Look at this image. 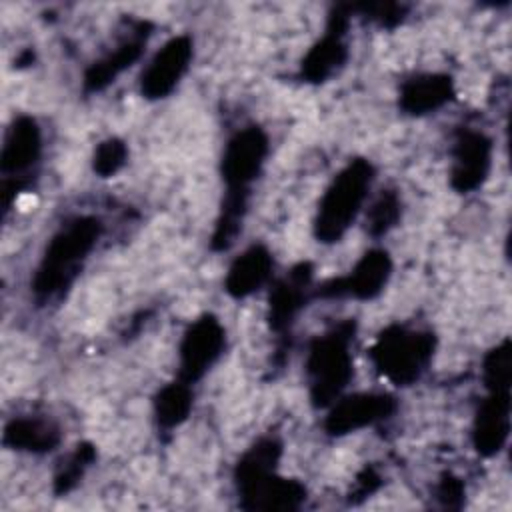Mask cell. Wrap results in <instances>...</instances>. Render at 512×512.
<instances>
[{"label":"cell","instance_id":"1","mask_svg":"<svg viewBox=\"0 0 512 512\" xmlns=\"http://www.w3.org/2000/svg\"><path fill=\"white\" fill-rule=\"evenodd\" d=\"M282 456V442L276 436L256 440L234 468V484L244 510H300L306 502V486L276 472Z\"/></svg>","mask_w":512,"mask_h":512},{"label":"cell","instance_id":"2","mask_svg":"<svg viewBox=\"0 0 512 512\" xmlns=\"http://www.w3.org/2000/svg\"><path fill=\"white\" fill-rule=\"evenodd\" d=\"M102 236V222L96 216H74L48 240L32 278V294L38 304L60 298L78 278L86 258Z\"/></svg>","mask_w":512,"mask_h":512},{"label":"cell","instance_id":"3","mask_svg":"<svg viewBox=\"0 0 512 512\" xmlns=\"http://www.w3.org/2000/svg\"><path fill=\"white\" fill-rule=\"evenodd\" d=\"M356 322L352 318L334 324L324 334H318L306 356L308 394L314 408H328L348 388L354 376L352 342Z\"/></svg>","mask_w":512,"mask_h":512},{"label":"cell","instance_id":"4","mask_svg":"<svg viewBox=\"0 0 512 512\" xmlns=\"http://www.w3.org/2000/svg\"><path fill=\"white\" fill-rule=\"evenodd\" d=\"M374 178L376 170L366 158L350 160L332 178L318 202L314 218V236L318 242L334 244L348 232L362 212Z\"/></svg>","mask_w":512,"mask_h":512},{"label":"cell","instance_id":"5","mask_svg":"<svg viewBox=\"0 0 512 512\" xmlns=\"http://www.w3.org/2000/svg\"><path fill=\"white\" fill-rule=\"evenodd\" d=\"M436 350V336L430 330L404 324L386 326L372 342L368 356L374 368L396 386H410L428 370Z\"/></svg>","mask_w":512,"mask_h":512},{"label":"cell","instance_id":"6","mask_svg":"<svg viewBox=\"0 0 512 512\" xmlns=\"http://www.w3.org/2000/svg\"><path fill=\"white\" fill-rule=\"evenodd\" d=\"M42 158V130L32 116H16L4 134L0 154L2 200L6 210L12 200L28 190L36 178Z\"/></svg>","mask_w":512,"mask_h":512},{"label":"cell","instance_id":"7","mask_svg":"<svg viewBox=\"0 0 512 512\" xmlns=\"http://www.w3.org/2000/svg\"><path fill=\"white\" fill-rule=\"evenodd\" d=\"M270 144L268 134L252 124L240 128L224 146L220 174L228 192H252V182L260 176Z\"/></svg>","mask_w":512,"mask_h":512},{"label":"cell","instance_id":"8","mask_svg":"<svg viewBox=\"0 0 512 512\" xmlns=\"http://www.w3.org/2000/svg\"><path fill=\"white\" fill-rule=\"evenodd\" d=\"M226 330L214 314L198 316L182 334L178 346V378L198 382L222 356Z\"/></svg>","mask_w":512,"mask_h":512},{"label":"cell","instance_id":"9","mask_svg":"<svg viewBox=\"0 0 512 512\" xmlns=\"http://www.w3.org/2000/svg\"><path fill=\"white\" fill-rule=\"evenodd\" d=\"M392 274V258L382 248H370L344 276L330 278L314 288L318 298H356L372 300L388 284Z\"/></svg>","mask_w":512,"mask_h":512},{"label":"cell","instance_id":"10","mask_svg":"<svg viewBox=\"0 0 512 512\" xmlns=\"http://www.w3.org/2000/svg\"><path fill=\"white\" fill-rule=\"evenodd\" d=\"M328 408L324 430L330 436H344L388 420L396 412L398 402L388 392H356L342 394Z\"/></svg>","mask_w":512,"mask_h":512},{"label":"cell","instance_id":"11","mask_svg":"<svg viewBox=\"0 0 512 512\" xmlns=\"http://www.w3.org/2000/svg\"><path fill=\"white\" fill-rule=\"evenodd\" d=\"M492 166V140L476 128H460L452 144L450 186L458 194L474 192L484 184Z\"/></svg>","mask_w":512,"mask_h":512},{"label":"cell","instance_id":"12","mask_svg":"<svg viewBox=\"0 0 512 512\" xmlns=\"http://www.w3.org/2000/svg\"><path fill=\"white\" fill-rule=\"evenodd\" d=\"M194 54L192 38L174 36L150 58L140 74V92L148 100H160L174 92L182 76L188 72Z\"/></svg>","mask_w":512,"mask_h":512},{"label":"cell","instance_id":"13","mask_svg":"<svg viewBox=\"0 0 512 512\" xmlns=\"http://www.w3.org/2000/svg\"><path fill=\"white\" fill-rule=\"evenodd\" d=\"M350 20L348 6H336V10L328 16V26L324 36L304 54L300 64V76L306 82L320 84L332 78L348 58V46L344 42V34Z\"/></svg>","mask_w":512,"mask_h":512},{"label":"cell","instance_id":"14","mask_svg":"<svg viewBox=\"0 0 512 512\" xmlns=\"http://www.w3.org/2000/svg\"><path fill=\"white\" fill-rule=\"evenodd\" d=\"M312 276V264L300 262L270 288L268 324L276 334H284L286 330H290L298 314L304 310L308 298L314 296Z\"/></svg>","mask_w":512,"mask_h":512},{"label":"cell","instance_id":"15","mask_svg":"<svg viewBox=\"0 0 512 512\" xmlns=\"http://www.w3.org/2000/svg\"><path fill=\"white\" fill-rule=\"evenodd\" d=\"M152 26L146 20H134L130 32L104 56L92 62L84 72V92L94 94L112 84L124 70H128L136 60H140L144 46L150 38Z\"/></svg>","mask_w":512,"mask_h":512},{"label":"cell","instance_id":"16","mask_svg":"<svg viewBox=\"0 0 512 512\" xmlns=\"http://www.w3.org/2000/svg\"><path fill=\"white\" fill-rule=\"evenodd\" d=\"M510 434V390H488L480 402L474 424L472 444L480 456L498 454Z\"/></svg>","mask_w":512,"mask_h":512},{"label":"cell","instance_id":"17","mask_svg":"<svg viewBox=\"0 0 512 512\" xmlns=\"http://www.w3.org/2000/svg\"><path fill=\"white\" fill-rule=\"evenodd\" d=\"M454 98V82L448 74L426 72L402 82L398 106L404 114L424 116L440 110Z\"/></svg>","mask_w":512,"mask_h":512},{"label":"cell","instance_id":"18","mask_svg":"<svg viewBox=\"0 0 512 512\" xmlns=\"http://www.w3.org/2000/svg\"><path fill=\"white\" fill-rule=\"evenodd\" d=\"M274 256L264 244H252L246 248L228 268L224 278V290L232 298H248L258 292L272 278Z\"/></svg>","mask_w":512,"mask_h":512},{"label":"cell","instance_id":"19","mask_svg":"<svg viewBox=\"0 0 512 512\" xmlns=\"http://www.w3.org/2000/svg\"><path fill=\"white\" fill-rule=\"evenodd\" d=\"M4 444L12 450L44 454L60 444V428L44 416H18L4 428Z\"/></svg>","mask_w":512,"mask_h":512},{"label":"cell","instance_id":"20","mask_svg":"<svg viewBox=\"0 0 512 512\" xmlns=\"http://www.w3.org/2000/svg\"><path fill=\"white\" fill-rule=\"evenodd\" d=\"M194 404V392H192V384L184 382V380H174L166 386H162L156 396H154V418L156 424L162 430H172L176 426H180Z\"/></svg>","mask_w":512,"mask_h":512},{"label":"cell","instance_id":"21","mask_svg":"<svg viewBox=\"0 0 512 512\" xmlns=\"http://www.w3.org/2000/svg\"><path fill=\"white\" fill-rule=\"evenodd\" d=\"M402 202L394 190H382L366 212V232L374 238L388 234L400 220Z\"/></svg>","mask_w":512,"mask_h":512},{"label":"cell","instance_id":"22","mask_svg":"<svg viewBox=\"0 0 512 512\" xmlns=\"http://www.w3.org/2000/svg\"><path fill=\"white\" fill-rule=\"evenodd\" d=\"M94 460H96V448L88 442L78 444L74 448V452H70L64 458V462L60 464V468L56 470V474H54V492L56 494L70 492L80 482V478L92 466Z\"/></svg>","mask_w":512,"mask_h":512},{"label":"cell","instance_id":"23","mask_svg":"<svg viewBox=\"0 0 512 512\" xmlns=\"http://www.w3.org/2000/svg\"><path fill=\"white\" fill-rule=\"evenodd\" d=\"M482 378L488 390H510V340H502L484 356Z\"/></svg>","mask_w":512,"mask_h":512},{"label":"cell","instance_id":"24","mask_svg":"<svg viewBox=\"0 0 512 512\" xmlns=\"http://www.w3.org/2000/svg\"><path fill=\"white\" fill-rule=\"evenodd\" d=\"M126 158H128V148L124 140L106 138L94 150L92 170L102 178H110L126 164Z\"/></svg>","mask_w":512,"mask_h":512},{"label":"cell","instance_id":"25","mask_svg":"<svg viewBox=\"0 0 512 512\" xmlns=\"http://www.w3.org/2000/svg\"><path fill=\"white\" fill-rule=\"evenodd\" d=\"M354 10H362V14L378 20L382 26H392L396 22L402 20V14H404V6L400 4H358V6H352Z\"/></svg>","mask_w":512,"mask_h":512},{"label":"cell","instance_id":"26","mask_svg":"<svg viewBox=\"0 0 512 512\" xmlns=\"http://www.w3.org/2000/svg\"><path fill=\"white\" fill-rule=\"evenodd\" d=\"M438 498L442 500L444 506L448 508H458L464 498V484L456 476H444L438 484Z\"/></svg>","mask_w":512,"mask_h":512},{"label":"cell","instance_id":"27","mask_svg":"<svg viewBox=\"0 0 512 512\" xmlns=\"http://www.w3.org/2000/svg\"><path fill=\"white\" fill-rule=\"evenodd\" d=\"M378 484H380V476L372 468H366L358 478L360 496H368L370 492H374L378 488Z\"/></svg>","mask_w":512,"mask_h":512}]
</instances>
